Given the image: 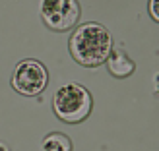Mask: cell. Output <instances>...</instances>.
<instances>
[{
    "label": "cell",
    "instance_id": "cell-8",
    "mask_svg": "<svg viewBox=\"0 0 159 151\" xmlns=\"http://www.w3.org/2000/svg\"><path fill=\"white\" fill-rule=\"evenodd\" d=\"M0 151H10V149H8L6 144H2V141H0Z\"/></svg>",
    "mask_w": 159,
    "mask_h": 151
},
{
    "label": "cell",
    "instance_id": "cell-4",
    "mask_svg": "<svg viewBox=\"0 0 159 151\" xmlns=\"http://www.w3.org/2000/svg\"><path fill=\"white\" fill-rule=\"evenodd\" d=\"M82 8L78 0H41V18L51 31H68L80 21Z\"/></svg>",
    "mask_w": 159,
    "mask_h": 151
},
{
    "label": "cell",
    "instance_id": "cell-2",
    "mask_svg": "<svg viewBox=\"0 0 159 151\" xmlns=\"http://www.w3.org/2000/svg\"><path fill=\"white\" fill-rule=\"evenodd\" d=\"M93 99L91 93L80 83H64L52 97V110L58 120L66 124L84 122L91 114Z\"/></svg>",
    "mask_w": 159,
    "mask_h": 151
},
{
    "label": "cell",
    "instance_id": "cell-3",
    "mask_svg": "<svg viewBox=\"0 0 159 151\" xmlns=\"http://www.w3.org/2000/svg\"><path fill=\"white\" fill-rule=\"evenodd\" d=\"M47 83H49V72L39 60L25 58L16 64L12 74V87L20 95L35 97L41 91H45Z\"/></svg>",
    "mask_w": 159,
    "mask_h": 151
},
{
    "label": "cell",
    "instance_id": "cell-6",
    "mask_svg": "<svg viewBox=\"0 0 159 151\" xmlns=\"http://www.w3.org/2000/svg\"><path fill=\"white\" fill-rule=\"evenodd\" d=\"M43 151H72V141L66 134L52 132L43 140Z\"/></svg>",
    "mask_w": 159,
    "mask_h": 151
},
{
    "label": "cell",
    "instance_id": "cell-5",
    "mask_svg": "<svg viewBox=\"0 0 159 151\" xmlns=\"http://www.w3.org/2000/svg\"><path fill=\"white\" fill-rule=\"evenodd\" d=\"M105 62H107L109 72L113 74L115 78H128V76L134 74V70H136L134 60L126 54L124 49H113Z\"/></svg>",
    "mask_w": 159,
    "mask_h": 151
},
{
    "label": "cell",
    "instance_id": "cell-7",
    "mask_svg": "<svg viewBox=\"0 0 159 151\" xmlns=\"http://www.w3.org/2000/svg\"><path fill=\"white\" fill-rule=\"evenodd\" d=\"M149 14L153 21H159V0H149Z\"/></svg>",
    "mask_w": 159,
    "mask_h": 151
},
{
    "label": "cell",
    "instance_id": "cell-1",
    "mask_svg": "<svg viewBox=\"0 0 159 151\" xmlns=\"http://www.w3.org/2000/svg\"><path fill=\"white\" fill-rule=\"evenodd\" d=\"M70 54L78 64L93 68L103 64L113 51V37L109 29L101 23H84L80 25L68 41Z\"/></svg>",
    "mask_w": 159,
    "mask_h": 151
}]
</instances>
